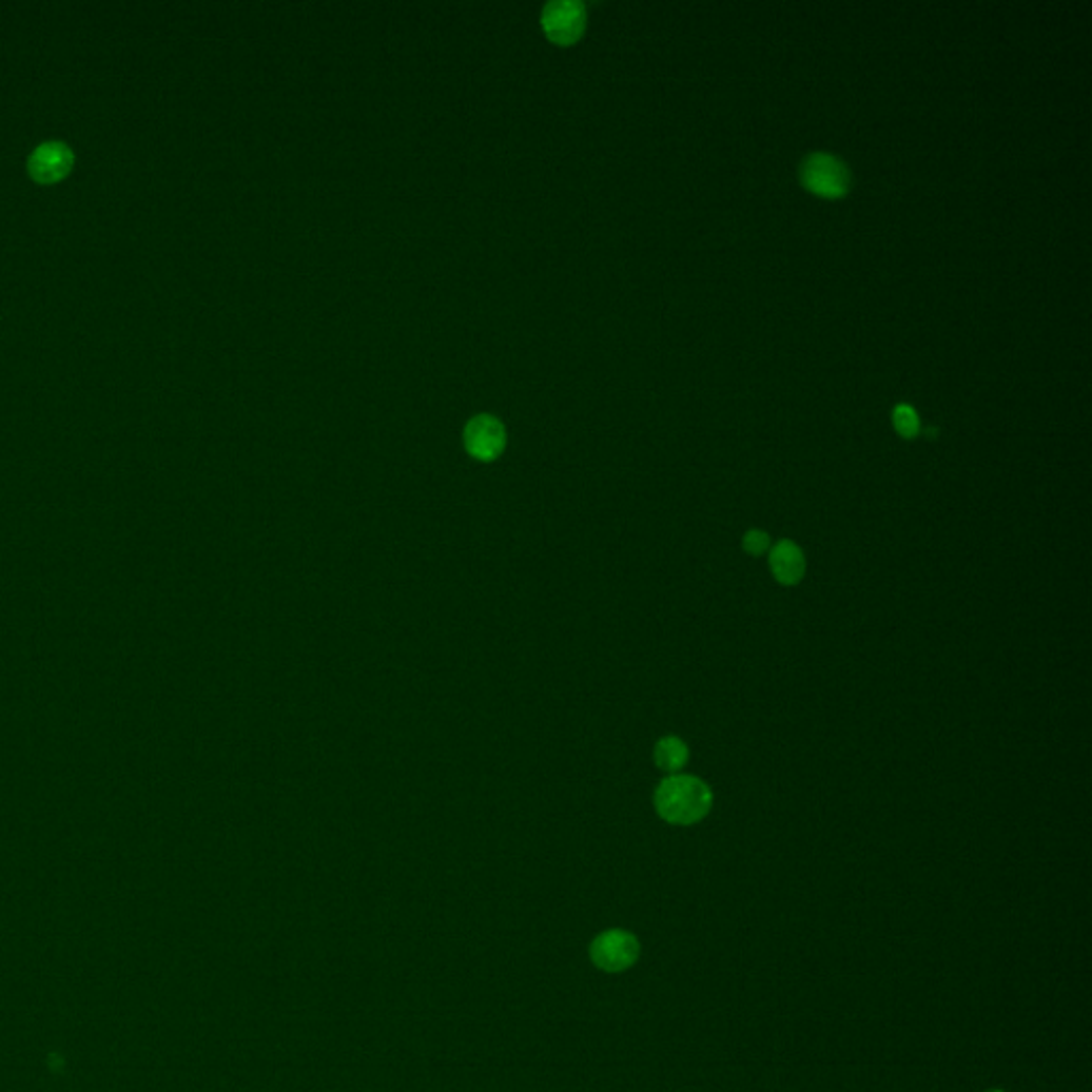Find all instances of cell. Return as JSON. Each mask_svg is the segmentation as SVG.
<instances>
[{"label":"cell","mask_w":1092,"mask_h":1092,"mask_svg":"<svg viewBox=\"0 0 1092 1092\" xmlns=\"http://www.w3.org/2000/svg\"><path fill=\"white\" fill-rule=\"evenodd\" d=\"M743 549L749 555L760 558V555H764L771 549V535L766 531H762V529H752L743 538Z\"/></svg>","instance_id":"10"},{"label":"cell","mask_w":1092,"mask_h":1092,"mask_svg":"<svg viewBox=\"0 0 1092 1092\" xmlns=\"http://www.w3.org/2000/svg\"><path fill=\"white\" fill-rule=\"evenodd\" d=\"M768 564H771V572H773L775 581L785 587L798 585L806 570L804 553L800 546L792 540H781L773 546L768 553Z\"/></svg>","instance_id":"7"},{"label":"cell","mask_w":1092,"mask_h":1092,"mask_svg":"<svg viewBox=\"0 0 1092 1092\" xmlns=\"http://www.w3.org/2000/svg\"><path fill=\"white\" fill-rule=\"evenodd\" d=\"M894 427L900 435L904 437H914L918 435L920 431V418L916 414V410L912 406L906 404H900L894 408Z\"/></svg>","instance_id":"9"},{"label":"cell","mask_w":1092,"mask_h":1092,"mask_svg":"<svg viewBox=\"0 0 1092 1092\" xmlns=\"http://www.w3.org/2000/svg\"><path fill=\"white\" fill-rule=\"evenodd\" d=\"M710 806V787L691 775H670L656 789V808L660 817L675 826H691L702 822Z\"/></svg>","instance_id":"1"},{"label":"cell","mask_w":1092,"mask_h":1092,"mask_svg":"<svg viewBox=\"0 0 1092 1092\" xmlns=\"http://www.w3.org/2000/svg\"><path fill=\"white\" fill-rule=\"evenodd\" d=\"M75 154L64 141H43L28 156V173L41 184H54L69 175L73 169Z\"/></svg>","instance_id":"5"},{"label":"cell","mask_w":1092,"mask_h":1092,"mask_svg":"<svg viewBox=\"0 0 1092 1092\" xmlns=\"http://www.w3.org/2000/svg\"><path fill=\"white\" fill-rule=\"evenodd\" d=\"M802 184L828 199H837L850 189V169L831 154H811L802 164Z\"/></svg>","instance_id":"2"},{"label":"cell","mask_w":1092,"mask_h":1092,"mask_svg":"<svg viewBox=\"0 0 1092 1092\" xmlns=\"http://www.w3.org/2000/svg\"><path fill=\"white\" fill-rule=\"evenodd\" d=\"M587 24V9L579 0H551L542 9V26L553 41H577Z\"/></svg>","instance_id":"4"},{"label":"cell","mask_w":1092,"mask_h":1092,"mask_svg":"<svg viewBox=\"0 0 1092 1092\" xmlns=\"http://www.w3.org/2000/svg\"><path fill=\"white\" fill-rule=\"evenodd\" d=\"M464 442L472 457L481 462H493L506 446V429L495 416L479 414L466 425Z\"/></svg>","instance_id":"6"},{"label":"cell","mask_w":1092,"mask_h":1092,"mask_svg":"<svg viewBox=\"0 0 1092 1092\" xmlns=\"http://www.w3.org/2000/svg\"><path fill=\"white\" fill-rule=\"evenodd\" d=\"M641 956V943L631 933L612 929L596 937L591 943V960L606 973H621L636 964Z\"/></svg>","instance_id":"3"},{"label":"cell","mask_w":1092,"mask_h":1092,"mask_svg":"<svg viewBox=\"0 0 1092 1092\" xmlns=\"http://www.w3.org/2000/svg\"><path fill=\"white\" fill-rule=\"evenodd\" d=\"M654 758H656V764H658L662 771L677 775V773L687 764V760H689V749H687V745H685L679 737H664V739L656 745Z\"/></svg>","instance_id":"8"},{"label":"cell","mask_w":1092,"mask_h":1092,"mask_svg":"<svg viewBox=\"0 0 1092 1092\" xmlns=\"http://www.w3.org/2000/svg\"><path fill=\"white\" fill-rule=\"evenodd\" d=\"M983 1092H1006L1003 1088H990V1090H983Z\"/></svg>","instance_id":"11"}]
</instances>
